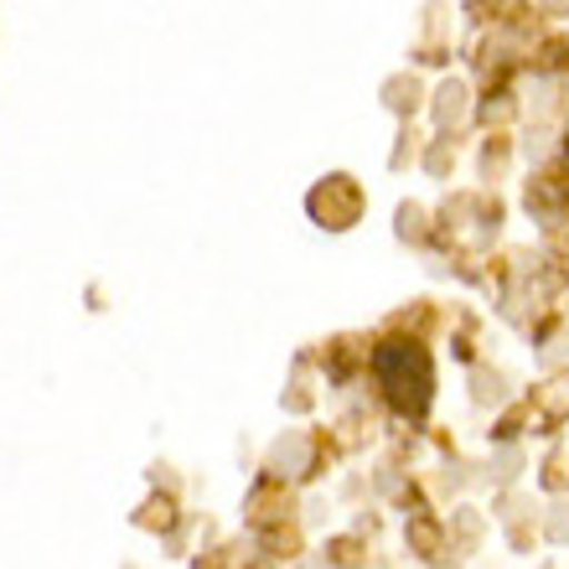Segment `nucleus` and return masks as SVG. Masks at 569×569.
<instances>
[{"label": "nucleus", "instance_id": "obj_1", "mask_svg": "<svg viewBox=\"0 0 569 569\" xmlns=\"http://www.w3.org/2000/svg\"><path fill=\"white\" fill-rule=\"evenodd\" d=\"M378 378H383V389H389V399L405 415H425V405H430V358H425V347L415 342H383L378 347Z\"/></svg>", "mask_w": 569, "mask_h": 569}]
</instances>
